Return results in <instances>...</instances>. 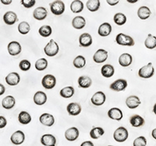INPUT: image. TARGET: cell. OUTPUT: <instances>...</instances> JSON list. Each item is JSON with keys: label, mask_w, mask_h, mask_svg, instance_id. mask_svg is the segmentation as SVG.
<instances>
[{"label": "cell", "mask_w": 156, "mask_h": 146, "mask_svg": "<svg viewBox=\"0 0 156 146\" xmlns=\"http://www.w3.org/2000/svg\"><path fill=\"white\" fill-rule=\"evenodd\" d=\"M112 32V26L108 23H103L98 27V33L101 37H106Z\"/></svg>", "instance_id": "obj_21"}, {"label": "cell", "mask_w": 156, "mask_h": 146, "mask_svg": "<svg viewBox=\"0 0 156 146\" xmlns=\"http://www.w3.org/2000/svg\"><path fill=\"white\" fill-rule=\"evenodd\" d=\"M17 20V16L12 11H8V12H5L3 16V21L5 22V24L7 25L14 24Z\"/></svg>", "instance_id": "obj_19"}, {"label": "cell", "mask_w": 156, "mask_h": 146, "mask_svg": "<svg viewBox=\"0 0 156 146\" xmlns=\"http://www.w3.org/2000/svg\"><path fill=\"white\" fill-rule=\"evenodd\" d=\"M154 69L151 62H149L147 65L140 68L138 71V75L142 78H150L154 75Z\"/></svg>", "instance_id": "obj_3"}, {"label": "cell", "mask_w": 156, "mask_h": 146, "mask_svg": "<svg viewBox=\"0 0 156 146\" xmlns=\"http://www.w3.org/2000/svg\"><path fill=\"white\" fill-rule=\"evenodd\" d=\"M39 121L44 126H51L55 123V118L51 114L43 113L39 117Z\"/></svg>", "instance_id": "obj_12"}, {"label": "cell", "mask_w": 156, "mask_h": 146, "mask_svg": "<svg viewBox=\"0 0 156 146\" xmlns=\"http://www.w3.org/2000/svg\"><path fill=\"white\" fill-rule=\"evenodd\" d=\"M133 146H146L147 144V140L144 136H140L136 137L133 141Z\"/></svg>", "instance_id": "obj_43"}, {"label": "cell", "mask_w": 156, "mask_h": 146, "mask_svg": "<svg viewBox=\"0 0 156 146\" xmlns=\"http://www.w3.org/2000/svg\"><path fill=\"white\" fill-rule=\"evenodd\" d=\"M129 123L131 124V126H134V127H139L144 124V119L142 116H139V115H133L129 119Z\"/></svg>", "instance_id": "obj_28"}, {"label": "cell", "mask_w": 156, "mask_h": 146, "mask_svg": "<svg viewBox=\"0 0 156 146\" xmlns=\"http://www.w3.org/2000/svg\"><path fill=\"white\" fill-rule=\"evenodd\" d=\"M151 10L147 6H141L137 10V16L140 20H147L149 16H151Z\"/></svg>", "instance_id": "obj_29"}, {"label": "cell", "mask_w": 156, "mask_h": 146, "mask_svg": "<svg viewBox=\"0 0 156 146\" xmlns=\"http://www.w3.org/2000/svg\"><path fill=\"white\" fill-rule=\"evenodd\" d=\"M151 136L153 137V138H154L156 140V128L152 130V132H151Z\"/></svg>", "instance_id": "obj_50"}, {"label": "cell", "mask_w": 156, "mask_h": 146, "mask_svg": "<svg viewBox=\"0 0 156 146\" xmlns=\"http://www.w3.org/2000/svg\"><path fill=\"white\" fill-rule=\"evenodd\" d=\"M1 2L4 5H9L12 3V1L11 0H1Z\"/></svg>", "instance_id": "obj_49"}, {"label": "cell", "mask_w": 156, "mask_h": 146, "mask_svg": "<svg viewBox=\"0 0 156 146\" xmlns=\"http://www.w3.org/2000/svg\"><path fill=\"white\" fill-rule=\"evenodd\" d=\"M86 65V59L83 55H77L73 59V66L76 68H82Z\"/></svg>", "instance_id": "obj_39"}, {"label": "cell", "mask_w": 156, "mask_h": 146, "mask_svg": "<svg viewBox=\"0 0 156 146\" xmlns=\"http://www.w3.org/2000/svg\"><path fill=\"white\" fill-rule=\"evenodd\" d=\"M140 103H141V101H140V98L136 95H130L126 99V105L128 108L131 109H136V107H138L140 105Z\"/></svg>", "instance_id": "obj_17"}, {"label": "cell", "mask_w": 156, "mask_h": 146, "mask_svg": "<svg viewBox=\"0 0 156 146\" xmlns=\"http://www.w3.org/2000/svg\"><path fill=\"white\" fill-rule=\"evenodd\" d=\"M107 58H108V52L103 48L97 50V52L93 56V59L96 63H102L106 60Z\"/></svg>", "instance_id": "obj_9"}, {"label": "cell", "mask_w": 156, "mask_h": 146, "mask_svg": "<svg viewBox=\"0 0 156 146\" xmlns=\"http://www.w3.org/2000/svg\"><path fill=\"white\" fill-rule=\"evenodd\" d=\"M20 80V74L16 72H12L5 77V82L10 86L17 85Z\"/></svg>", "instance_id": "obj_13"}, {"label": "cell", "mask_w": 156, "mask_h": 146, "mask_svg": "<svg viewBox=\"0 0 156 146\" xmlns=\"http://www.w3.org/2000/svg\"><path fill=\"white\" fill-rule=\"evenodd\" d=\"M79 137V130L76 127H70L65 132V137L67 141H76Z\"/></svg>", "instance_id": "obj_14"}, {"label": "cell", "mask_w": 156, "mask_h": 146, "mask_svg": "<svg viewBox=\"0 0 156 146\" xmlns=\"http://www.w3.org/2000/svg\"><path fill=\"white\" fill-rule=\"evenodd\" d=\"M87 9L90 12H95L100 7V1L98 0H89L86 3Z\"/></svg>", "instance_id": "obj_35"}, {"label": "cell", "mask_w": 156, "mask_h": 146, "mask_svg": "<svg viewBox=\"0 0 156 146\" xmlns=\"http://www.w3.org/2000/svg\"><path fill=\"white\" fill-rule=\"evenodd\" d=\"M106 2L109 5H115L119 3V1H114V0H108Z\"/></svg>", "instance_id": "obj_46"}, {"label": "cell", "mask_w": 156, "mask_h": 146, "mask_svg": "<svg viewBox=\"0 0 156 146\" xmlns=\"http://www.w3.org/2000/svg\"><path fill=\"white\" fill-rule=\"evenodd\" d=\"M80 146H94V144H93L91 141H87L82 143V144H80Z\"/></svg>", "instance_id": "obj_47"}, {"label": "cell", "mask_w": 156, "mask_h": 146, "mask_svg": "<svg viewBox=\"0 0 156 146\" xmlns=\"http://www.w3.org/2000/svg\"><path fill=\"white\" fill-rule=\"evenodd\" d=\"M47 15H48V11L44 7L40 6L34 9V12H33V16L35 20H43L46 18Z\"/></svg>", "instance_id": "obj_15"}, {"label": "cell", "mask_w": 156, "mask_h": 146, "mask_svg": "<svg viewBox=\"0 0 156 146\" xmlns=\"http://www.w3.org/2000/svg\"><path fill=\"white\" fill-rule=\"evenodd\" d=\"M132 61H133L132 55L129 53L122 54L119 58V63L120 64V66H123V67L129 66L132 63Z\"/></svg>", "instance_id": "obj_24"}, {"label": "cell", "mask_w": 156, "mask_h": 146, "mask_svg": "<svg viewBox=\"0 0 156 146\" xmlns=\"http://www.w3.org/2000/svg\"><path fill=\"white\" fill-rule=\"evenodd\" d=\"M41 143L44 146H55L56 139L52 134H44L41 138Z\"/></svg>", "instance_id": "obj_20"}, {"label": "cell", "mask_w": 156, "mask_h": 146, "mask_svg": "<svg viewBox=\"0 0 156 146\" xmlns=\"http://www.w3.org/2000/svg\"><path fill=\"white\" fill-rule=\"evenodd\" d=\"M79 44L81 47H88L92 44V37L88 33H83L79 37Z\"/></svg>", "instance_id": "obj_22"}, {"label": "cell", "mask_w": 156, "mask_h": 146, "mask_svg": "<svg viewBox=\"0 0 156 146\" xmlns=\"http://www.w3.org/2000/svg\"><path fill=\"white\" fill-rule=\"evenodd\" d=\"M18 120H19V122L21 123V124H28V123H30V121H31V116H30V114L27 112H26V111H22V112H20L19 113Z\"/></svg>", "instance_id": "obj_31"}, {"label": "cell", "mask_w": 156, "mask_h": 146, "mask_svg": "<svg viewBox=\"0 0 156 146\" xmlns=\"http://www.w3.org/2000/svg\"><path fill=\"white\" fill-rule=\"evenodd\" d=\"M153 112H154V113L156 115V103L154 104V107H153Z\"/></svg>", "instance_id": "obj_52"}, {"label": "cell", "mask_w": 156, "mask_h": 146, "mask_svg": "<svg viewBox=\"0 0 156 146\" xmlns=\"http://www.w3.org/2000/svg\"><path fill=\"white\" fill-rule=\"evenodd\" d=\"M25 140V134L21 130H16L11 135L10 141L13 144L19 145L23 143Z\"/></svg>", "instance_id": "obj_10"}, {"label": "cell", "mask_w": 156, "mask_h": 146, "mask_svg": "<svg viewBox=\"0 0 156 146\" xmlns=\"http://www.w3.org/2000/svg\"><path fill=\"white\" fill-rule=\"evenodd\" d=\"M41 84L45 89H51L56 84V79L53 75L47 74L42 78Z\"/></svg>", "instance_id": "obj_6"}, {"label": "cell", "mask_w": 156, "mask_h": 146, "mask_svg": "<svg viewBox=\"0 0 156 146\" xmlns=\"http://www.w3.org/2000/svg\"><path fill=\"white\" fill-rule=\"evenodd\" d=\"M36 2L34 0H22L21 4L25 8H31L35 5Z\"/></svg>", "instance_id": "obj_44"}, {"label": "cell", "mask_w": 156, "mask_h": 146, "mask_svg": "<svg viewBox=\"0 0 156 146\" xmlns=\"http://www.w3.org/2000/svg\"><path fill=\"white\" fill-rule=\"evenodd\" d=\"M50 9L53 14L59 16L65 11V4L62 1H54L50 3Z\"/></svg>", "instance_id": "obj_5"}, {"label": "cell", "mask_w": 156, "mask_h": 146, "mask_svg": "<svg viewBox=\"0 0 156 146\" xmlns=\"http://www.w3.org/2000/svg\"><path fill=\"white\" fill-rule=\"evenodd\" d=\"M5 87H4L3 84H0V95L3 94L4 93H5Z\"/></svg>", "instance_id": "obj_48"}, {"label": "cell", "mask_w": 156, "mask_h": 146, "mask_svg": "<svg viewBox=\"0 0 156 146\" xmlns=\"http://www.w3.org/2000/svg\"><path fill=\"white\" fill-rule=\"evenodd\" d=\"M48 66V61L46 59L44 58H41V59H39L36 61L35 62V68L36 69L39 70V71H41V70H44Z\"/></svg>", "instance_id": "obj_40"}, {"label": "cell", "mask_w": 156, "mask_h": 146, "mask_svg": "<svg viewBox=\"0 0 156 146\" xmlns=\"http://www.w3.org/2000/svg\"><path fill=\"white\" fill-rule=\"evenodd\" d=\"M15 104H16V100L14 97L12 95H8L5 97L2 101V107L5 109H11L14 107Z\"/></svg>", "instance_id": "obj_25"}, {"label": "cell", "mask_w": 156, "mask_h": 146, "mask_svg": "<svg viewBox=\"0 0 156 146\" xmlns=\"http://www.w3.org/2000/svg\"><path fill=\"white\" fill-rule=\"evenodd\" d=\"M39 34L42 37H49L51 34V32H52V30H51V27L48 25H43L41 26L38 30Z\"/></svg>", "instance_id": "obj_38"}, {"label": "cell", "mask_w": 156, "mask_h": 146, "mask_svg": "<svg viewBox=\"0 0 156 146\" xmlns=\"http://www.w3.org/2000/svg\"><path fill=\"white\" fill-rule=\"evenodd\" d=\"M30 26L27 22L23 21L18 25V30L22 34H27L30 31Z\"/></svg>", "instance_id": "obj_41"}, {"label": "cell", "mask_w": 156, "mask_h": 146, "mask_svg": "<svg viewBox=\"0 0 156 146\" xmlns=\"http://www.w3.org/2000/svg\"><path fill=\"white\" fill-rule=\"evenodd\" d=\"M128 136H129L128 130L123 126H120L119 128H117L113 134L115 141H118V142H124L128 138Z\"/></svg>", "instance_id": "obj_4"}, {"label": "cell", "mask_w": 156, "mask_h": 146, "mask_svg": "<svg viewBox=\"0 0 156 146\" xmlns=\"http://www.w3.org/2000/svg\"><path fill=\"white\" fill-rule=\"evenodd\" d=\"M127 87V81L124 79H118L110 84V89L115 91H124Z\"/></svg>", "instance_id": "obj_7"}, {"label": "cell", "mask_w": 156, "mask_h": 146, "mask_svg": "<svg viewBox=\"0 0 156 146\" xmlns=\"http://www.w3.org/2000/svg\"><path fill=\"white\" fill-rule=\"evenodd\" d=\"M58 50H59V47L53 39L50 40L49 42L44 48V53L50 57L55 56V55H57L58 52Z\"/></svg>", "instance_id": "obj_2"}, {"label": "cell", "mask_w": 156, "mask_h": 146, "mask_svg": "<svg viewBox=\"0 0 156 146\" xmlns=\"http://www.w3.org/2000/svg\"><path fill=\"white\" fill-rule=\"evenodd\" d=\"M70 9L71 11L74 13H78L80 12L83 9V3L81 1L79 0H75L73 1L70 4Z\"/></svg>", "instance_id": "obj_32"}, {"label": "cell", "mask_w": 156, "mask_h": 146, "mask_svg": "<svg viewBox=\"0 0 156 146\" xmlns=\"http://www.w3.org/2000/svg\"><path fill=\"white\" fill-rule=\"evenodd\" d=\"M127 2L129 3H135V2H137V0H128Z\"/></svg>", "instance_id": "obj_51"}, {"label": "cell", "mask_w": 156, "mask_h": 146, "mask_svg": "<svg viewBox=\"0 0 156 146\" xmlns=\"http://www.w3.org/2000/svg\"><path fill=\"white\" fill-rule=\"evenodd\" d=\"M105 99H106V97H105V93L102 92V91H97L93 94L90 101H91V103L93 105L99 106V105H101L105 103Z\"/></svg>", "instance_id": "obj_8"}, {"label": "cell", "mask_w": 156, "mask_h": 146, "mask_svg": "<svg viewBox=\"0 0 156 146\" xmlns=\"http://www.w3.org/2000/svg\"><path fill=\"white\" fill-rule=\"evenodd\" d=\"M30 66H31V63H30V61L27 60V59H23V60L20 62L19 67L23 71H27V70H29Z\"/></svg>", "instance_id": "obj_42"}, {"label": "cell", "mask_w": 156, "mask_h": 146, "mask_svg": "<svg viewBox=\"0 0 156 146\" xmlns=\"http://www.w3.org/2000/svg\"><path fill=\"white\" fill-rule=\"evenodd\" d=\"M66 110L70 116H77L81 112V106L76 102H71L66 107Z\"/></svg>", "instance_id": "obj_16"}, {"label": "cell", "mask_w": 156, "mask_h": 146, "mask_svg": "<svg viewBox=\"0 0 156 146\" xmlns=\"http://www.w3.org/2000/svg\"><path fill=\"white\" fill-rule=\"evenodd\" d=\"M108 116L110 119L119 121V120L122 119L123 114H122V110L120 109L114 107V108H112L108 111Z\"/></svg>", "instance_id": "obj_18"}, {"label": "cell", "mask_w": 156, "mask_h": 146, "mask_svg": "<svg viewBox=\"0 0 156 146\" xmlns=\"http://www.w3.org/2000/svg\"><path fill=\"white\" fill-rule=\"evenodd\" d=\"M113 20L115 24L122 26L124 23H126V16L123 13H122V12H117V13L115 14V16H114Z\"/></svg>", "instance_id": "obj_36"}, {"label": "cell", "mask_w": 156, "mask_h": 146, "mask_svg": "<svg viewBox=\"0 0 156 146\" xmlns=\"http://www.w3.org/2000/svg\"><path fill=\"white\" fill-rule=\"evenodd\" d=\"M8 52L11 55H17L21 52V45L18 41H11L8 44Z\"/></svg>", "instance_id": "obj_11"}, {"label": "cell", "mask_w": 156, "mask_h": 146, "mask_svg": "<svg viewBox=\"0 0 156 146\" xmlns=\"http://www.w3.org/2000/svg\"><path fill=\"white\" fill-rule=\"evenodd\" d=\"M108 146H113V145H108Z\"/></svg>", "instance_id": "obj_53"}, {"label": "cell", "mask_w": 156, "mask_h": 146, "mask_svg": "<svg viewBox=\"0 0 156 146\" xmlns=\"http://www.w3.org/2000/svg\"><path fill=\"white\" fill-rule=\"evenodd\" d=\"M101 73L103 77H106V78H109V77L113 76L114 73H115V69H114V67L112 65L105 64L101 67Z\"/></svg>", "instance_id": "obj_27"}, {"label": "cell", "mask_w": 156, "mask_h": 146, "mask_svg": "<svg viewBox=\"0 0 156 146\" xmlns=\"http://www.w3.org/2000/svg\"><path fill=\"white\" fill-rule=\"evenodd\" d=\"M104 133H105V131H104L103 128L98 126V127H94V128L91 129L90 132V136L91 138L98 139L101 136H102Z\"/></svg>", "instance_id": "obj_37"}, {"label": "cell", "mask_w": 156, "mask_h": 146, "mask_svg": "<svg viewBox=\"0 0 156 146\" xmlns=\"http://www.w3.org/2000/svg\"><path fill=\"white\" fill-rule=\"evenodd\" d=\"M92 84V80L88 76H80L78 78V84L82 88H88Z\"/></svg>", "instance_id": "obj_30"}, {"label": "cell", "mask_w": 156, "mask_h": 146, "mask_svg": "<svg viewBox=\"0 0 156 146\" xmlns=\"http://www.w3.org/2000/svg\"><path fill=\"white\" fill-rule=\"evenodd\" d=\"M47 101V95L44 91H39L34 94V101L36 105H44Z\"/></svg>", "instance_id": "obj_23"}, {"label": "cell", "mask_w": 156, "mask_h": 146, "mask_svg": "<svg viewBox=\"0 0 156 146\" xmlns=\"http://www.w3.org/2000/svg\"><path fill=\"white\" fill-rule=\"evenodd\" d=\"M144 45L146 48H149V49H153V48H156V37L152 35V34H149L147 35V38L144 41Z\"/></svg>", "instance_id": "obj_33"}, {"label": "cell", "mask_w": 156, "mask_h": 146, "mask_svg": "<svg viewBox=\"0 0 156 146\" xmlns=\"http://www.w3.org/2000/svg\"><path fill=\"white\" fill-rule=\"evenodd\" d=\"M7 124V120L4 116H0V129L4 128Z\"/></svg>", "instance_id": "obj_45"}, {"label": "cell", "mask_w": 156, "mask_h": 146, "mask_svg": "<svg viewBox=\"0 0 156 146\" xmlns=\"http://www.w3.org/2000/svg\"><path fill=\"white\" fill-rule=\"evenodd\" d=\"M86 25V20L84 17L81 16H77L76 17L73 18V20H72V26L74 27L75 29H80L83 28L84 26Z\"/></svg>", "instance_id": "obj_26"}, {"label": "cell", "mask_w": 156, "mask_h": 146, "mask_svg": "<svg viewBox=\"0 0 156 146\" xmlns=\"http://www.w3.org/2000/svg\"><path fill=\"white\" fill-rule=\"evenodd\" d=\"M62 98H71L74 94V88L71 86H68V87H63L62 89H61L60 92H59Z\"/></svg>", "instance_id": "obj_34"}, {"label": "cell", "mask_w": 156, "mask_h": 146, "mask_svg": "<svg viewBox=\"0 0 156 146\" xmlns=\"http://www.w3.org/2000/svg\"><path fill=\"white\" fill-rule=\"evenodd\" d=\"M115 41L118 45H123V46H133L135 44L134 40L130 36H128L122 33L117 34L115 37Z\"/></svg>", "instance_id": "obj_1"}]
</instances>
